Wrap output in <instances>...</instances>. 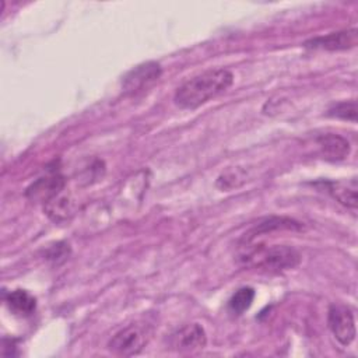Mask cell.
Instances as JSON below:
<instances>
[{
	"label": "cell",
	"instance_id": "obj_11",
	"mask_svg": "<svg viewBox=\"0 0 358 358\" xmlns=\"http://www.w3.org/2000/svg\"><path fill=\"white\" fill-rule=\"evenodd\" d=\"M6 303L11 312L20 316H29L36 308L35 298L25 289H14L8 292L6 296Z\"/></svg>",
	"mask_w": 358,
	"mask_h": 358
},
{
	"label": "cell",
	"instance_id": "obj_13",
	"mask_svg": "<svg viewBox=\"0 0 358 358\" xmlns=\"http://www.w3.org/2000/svg\"><path fill=\"white\" fill-rule=\"evenodd\" d=\"M43 207H45L46 214L53 221L67 220V217L71 214V201L67 196H63V193L53 197L50 201L45 203Z\"/></svg>",
	"mask_w": 358,
	"mask_h": 358
},
{
	"label": "cell",
	"instance_id": "obj_3",
	"mask_svg": "<svg viewBox=\"0 0 358 358\" xmlns=\"http://www.w3.org/2000/svg\"><path fill=\"white\" fill-rule=\"evenodd\" d=\"M150 338L148 327L145 324L133 323L119 330L108 343L109 351L120 357L137 355Z\"/></svg>",
	"mask_w": 358,
	"mask_h": 358
},
{
	"label": "cell",
	"instance_id": "obj_12",
	"mask_svg": "<svg viewBox=\"0 0 358 358\" xmlns=\"http://www.w3.org/2000/svg\"><path fill=\"white\" fill-rule=\"evenodd\" d=\"M301 228H302V225L299 222H296L295 220H291L287 217H270V218L262 221L260 224H257L255 228H252L250 232L246 235V241L253 239L255 236H257L260 234H267L270 231H277V229L298 231Z\"/></svg>",
	"mask_w": 358,
	"mask_h": 358
},
{
	"label": "cell",
	"instance_id": "obj_16",
	"mask_svg": "<svg viewBox=\"0 0 358 358\" xmlns=\"http://www.w3.org/2000/svg\"><path fill=\"white\" fill-rule=\"evenodd\" d=\"M69 245L66 243H56L48 250V259L53 262H59L60 259L64 260L69 256Z\"/></svg>",
	"mask_w": 358,
	"mask_h": 358
},
{
	"label": "cell",
	"instance_id": "obj_14",
	"mask_svg": "<svg viewBox=\"0 0 358 358\" xmlns=\"http://www.w3.org/2000/svg\"><path fill=\"white\" fill-rule=\"evenodd\" d=\"M255 299V289L250 287H242L234 292V295L228 301V308L231 312L241 315L246 309L250 308Z\"/></svg>",
	"mask_w": 358,
	"mask_h": 358
},
{
	"label": "cell",
	"instance_id": "obj_5",
	"mask_svg": "<svg viewBox=\"0 0 358 358\" xmlns=\"http://www.w3.org/2000/svg\"><path fill=\"white\" fill-rule=\"evenodd\" d=\"M161 76V66L155 62H147L131 69L123 80V90L127 94H136L144 87L147 88Z\"/></svg>",
	"mask_w": 358,
	"mask_h": 358
},
{
	"label": "cell",
	"instance_id": "obj_8",
	"mask_svg": "<svg viewBox=\"0 0 358 358\" xmlns=\"http://www.w3.org/2000/svg\"><path fill=\"white\" fill-rule=\"evenodd\" d=\"M358 42V31L355 28L344 29L338 32H331L324 36L313 38L305 42V46L313 49H324V50H345L351 49Z\"/></svg>",
	"mask_w": 358,
	"mask_h": 358
},
{
	"label": "cell",
	"instance_id": "obj_7",
	"mask_svg": "<svg viewBox=\"0 0 358 358\" xmlns=\"http://www.w3.org/2000/svg\"><path fill=\"white\" fill-rule=\"evenodd\" d=\"M64 189V178L60 173H50L36 179L25 192L27 197L34 201L48 203L53 197L59 196Z\"/></svg>",
	"mask_w": 358,
	"mask_h": 358
},
{
	"label": "cell",
	"instance_id": "obj_9",
	"mask_svg": "<svg viewBox=\"0 0 358 358\" xmlns=\"http://www.w3.org/2000/svg\"><path fill=\"white\" fill-rule=\"evenodd\" d=\"M316 143L322 157L327 161H343L350 154V143L338 134H322L316 138Z\"/></svg>",
	"mask_w": 358,
	"mask_h": 358
},
{
	"label": "cell",
	"instance_id": "obj_4",
	"mask_svg": "<svg viewBox=\"0 0 358 358\" xmlns=\"http://www.w3.org/2000/svg\"><path fill=\"white\" fill-rule=\"evenodd\" d=\"M327 324L336 340L347 347L355 338L354 313L344 305H331L327 313Z\"/></svg>",
	"mask_w": 358,
	"mask_h": 358
},
{
	"label": "cell",
	"instance_id": "obj_10",
	"mask_svg": "<svg viewBox=\"0 0 358 358\" xmlns=\"http://www.w3.org/2000/svg\"><path fill=\"white\" fill-rule=\"evenodd\" d=\"M330 194L343 206L355 210L357 208V180H340L327 185Z\"/></svg>",
	"mask_w": 358,
	"mask_h": 358
},
{
	"label": "cell",
	"instance_id": "obj_1",
	"mask_svg": "<svg viewBox=\"0 0 358 358\" xmlns=\"http://www.w3.org/2000/svg\"><path fill=\"white\" fill-rule=\"evenodd\" d=\"M234 83V74L227 69L203 71L178 87L175 103L182 109H196L227 91Z\"/></svg>",
	"mask_w": 358,
	"mask_h": 358
},
{
	"label": "cell",
	"instance_id": "obj_15",
	"mask_svg": "<svg viewBox=\"0 0 358 358\" xmlns=\"http://www.w3.org/2000/svg\"><path fill=\"white\" fill-rule=\"evenodd\" d=\"M327 116L341 119V120H350L352 123L357 122V102L355 99L343 101L336 105H333L327 110Z\"/></svg>",
	"mask_w": 358,
	"mask_h": 358
},
{
	"label": "cell",
	"instance_id": "obj_6",
	"mask_svg": "<svg viewBox=\"0 0 358 358\" xmlns=\"http://www.w3.org/2000/svg\"><path fill=\"white\" fill-rule=\"evenodd\" d=\"M207 337L199 323H190L172 334L171 345L179 352H193L206 347Z\"/></svg>",
	"mask_w": 358,
	"mask_h": 358
},
{
	"label": "cell",
	"instance_id": "obj_2",
	"mask_svg": "<svg viewBox=\"0 0 358 358\" xmlns=\"http://www.w3.org/2000/svg\"><path fill=\"white\" fill-rule=\"evenodd\" d=\"M252 264L270 271H281L298 266L299 253L287 245H274L270 248L253 249L243 256Z\"/></svg>",
	"mask_w": 358,
	"mask_h": 358
}]
</instances>
